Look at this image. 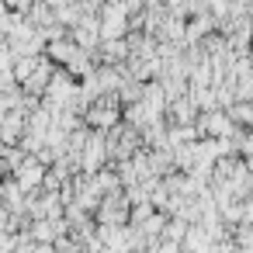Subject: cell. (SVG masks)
<instances>
[{"mask_svg": "<svg viewBox=\"0 0 253 253\" xmlns=\"http://www.w3.org/2000/svg\"><path fill=\"white\" fill-rule=\"evenodd\" d=\"M160 253H177V250H173V246H163V250H160Z\"/></svg>", "mask_w": 253, "mask_h": 253, "instance_id": "cell-1", "label": "cell"}]
</instances>
